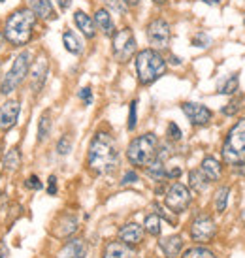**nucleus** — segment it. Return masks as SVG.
I'll return each mask as SVG.
<instances>
[{"label": "nucleus", "mask_w": 245, "mask_h": 258, "mask_svg": "<svg viewBox=\"0 0 245 258\" xmlns=\"http://www.w3.org/2000/svg\"><path fill=\"white\" fill-rule=\"evenodd\" d=\"M239 104H241V100H232L230 104L226 106V108H223V113H224V115H228V117H232V115H236V113H238V109L241 108Z\"/></svg>", "instance_id": "37"}, {"label": "nucleus", "mask_w": 245, "mask_h": 258, "mask_svg": "<svg viewBox=\"0 0 245 258\" xmlns=\"http://www.w3.org/2000/svg\"><path fill=\"white\" fill-rule=\"evenodd\" d=\"M27 2H29L30 10H32L40 19L53 21V19L57 17L55 10H53V4H51V0H27Z\"/></svg>", "instance_id": "19"}, {"label": "nucleus", "mask_w": 245, "mask_h": 258, "mask_svg": "<svg viewBox=\"0 0 245 258\" xmlns=\"http://www.w3.org/2000/svg\"><path fill=\"white\" fill-rule=\"evenodd\" d=\"M223 158L228 164H238L245 160V117L239 119L226 134L223 144Z\"/></svg>", "instance_id": "5"}, {"label": "nucleus", "mask_w": 245, "mask_h": 258, "mask_svg": "<svg viewBox=\"0 0 245 258\" xmlns=\"http://www.w3.org/2000/svg\"><path fill=\"white\" fill-rule=\"evenodd\" d=\"M189 181H191V188L196 192H204L208 188V177L202 173V170H193L189 173Z\"/></svg>", "instance_id": "25"}, {"label": "nucleus", "mask_w": 245, "mask_h": 258, "mask_svg": "<svg viewBox=\"0 0 245 258\" xmlns=\"http://www.w3.org/2000/svg\"><path fill=\"white\" fill-rule=\"evenodd\" d=\"M119 239L129 245H138L144 239V226H140L136 222H129L119 230Z\"/></svg>", "instance_id": "16"}, {"label": "nucleus", "mask_w": 245, "mask_h": 258, "mask_svg": "<svg viewBox=\"0 0 245 258\" xmlns=\"http://www.w3.org/2000/svg\"><path fill=\"white\" fill-rule=\"evenodd\" d=\"M70 151H72V140L68 136H63L57 144V153L58 155H68Z\"/></svg>", "instance_id": "33"}, {"label": "nucleus", "mask_w": 245, "mask_h": 258, "mask_svg": "<svg viewBox=\"0 0 245 258\" xmlns=\"http://www.w3.org/2000/svg\"><path fill=\"white\" fill-rule=\"evenodd\" d=\"M200 170L202 173L208 177L209 183H213V181H219L221 179V162L213 157H206L202 160V166H200Z\"/></svg>", "instance_id": "21"}, {"label": "nucleus", "mask_w": 245, "mask_h": 258, "mask_svg": "<svg viewBox=\"0 0 245 258\" xmlns=\"http://www.w3.org/2000/svg\"><path fill=\"white\" fill-rule=\"evenodd\" d=\"M122 2H125V4H127V8H136L138 4H140V0H122Z\"/></svg>", "instance_id": "45"}, {"label": "nucleus", "mask_w": 245, "mask_h": 258, "mask_svg": "<svg viewBox=\"0 0 245 258\" xmlns=\"http://www.w3.org/2000/svg\"><path fill=\"white\" fill-rule=\"evenodd\" d=\"M111 49H113V57L119 62H129L130 58L136 55V38L132 29L125 27V29L117 30L111 40Z\"/></svg>", "instance_id": "7"}, {"label": "nucleus", "mask_w": 245, "mask_h": 258, "mask_svg": "<svg viewBox=\"0 0 245 258\" xmlns=\"http://www.w3.org/2000/svg\"><path fill=\"white\" fill-rule=\"evenodd\" d=\"M228 194H230V188L228 186H223V188H219L215 194V209L217 213H223L224 209H226V204H228Z\"/></svg>", "instance_id": "30"}, {"label": "nucleus", "mask_w": 245, "mask_h": 258, "mask_svg": "<svg viewBox=\"0 0 245 258\" xmlns=\"http://www.w3.org/2000/svg\"><path fill=\"white\" fill-rule=\"evenodd\" d=\"M104 4L111 10V12H115V14L122 15L127 12V4L122 2V0H104Z\"/></svg>", "instance_id": "32"}, {"label": "nucleus", "mask_w": 245, "mask_h": 258, "mask_svg": "<svg viewBox=\"0 0 245 258\" xmlns=\"http://www.w3.org/2000/svg\"><path fill=\"white\" fill-rule=\"evenodd\" d=\"M136 74L142 85H151L166 74V60L157 49H142L136 53Z\"/></svg>", "instance_id": "3"}, {"label": "nucleus", "mask_w": 245, "mask_h": 258, "mask_svg": "<svg viewBox=\"0 0 245 258\" xmlns=\"http://www.w3.org/2000/svg\"><path fill=\"white\" fill-rule=\"evenodd\" d=\"M147 175L155 181H162L166 179V166H164V160H160V158H155L151 164L147 166Z\"/></svg>", "instance_id": "26"}, {"label": "nucleus", "mask_w": 245, "mask_h": 258, "mask_svg": "<svg viewBox=\"0 0 245 258\" xmlns=\"http://www.w3.org/2000/svg\"><path fill=\"white\" fill-rule=\"evenodd\" d=\"M80 98L83 100V104H85V106H89V104L93 102V93H91V89H89V87H83V89H81Z\"/></svg>", "instance_id": "39"}, {"label": "nucleus", "mask_w": 245, "mask_h": 258, "mask_svg": "<svg viewBox=\"0 0 245 258\" xmlns=\"http://www.w3.org/2000/svg\"><path fill=\"white\" fill-rule=\"evenodd\" d=\"M236 168H234V172L238 173V175H245V160L243 162H238V164H234Z\"/></svg>", "instance_id": "42"}, {"label": "nucleus", "mask_w": 245, "mask_h": 258, "mask_svg": "<svg viewBox=\"0 0 245 258\" xmlns=\"http://www.w3.org/2000/svg\"><path fill=\"white\" fill-rule=\"evenodd\" d=\"M239 87V78L238 74H230L228 78L224 79L223 83H221V87H219V93L223 94H234L236 91H238Z\"/></svg>", "instance_id": "29"}, {"label": "nucleus", "mask_w": 245, "mask_h": 258, "mask_svg": "<svg viewBox=\"0 0 245 258\" xmlns=\"http://www.w3.org/2000/svg\"><path fill=\"white\" fill-rule=\"evenodd\" d=\"M159 247L162 249L168 258H175L179 256L181 249H183V239L179 236H170V237H164V239H160L159 241Z\"/></svg>", "instance_id": "20"}, {"label": "nucleus", "mask_w": 245, "mask_h": 258, "mask_svg": "<svg viewBox=\"0 0 245 258\" xmlns=\"http://www.w3.org/2000/svg\"><path fill=\"white\" fill-rule=\"evenodd\" d=\"M202 2H206V4H209V6H215V4H219L221 0H202Z\"/></svg>", "instance_id": "46"}, {"label": "nucleus", "mask_w": 245, "mask_h": 258, "mask_svg": "<svg viewBox=\"0 0 245 258\" xmlns=\"http://www.w3.org/2000/svg\"><path fill=\"white\" fill-rule=\"evenodd\" d=\"M157 153H159V138L149 132L130 142L127 149V158L132 166L147 168L157 158Z\"/></svg>", "instance_id": "4"}, {"label": "nucleus", "mask_w": 245, "mask_h": 258, "mask_svg": "<svg viewBox=\"0 0 245 258\" xmlns=\"http://www.w3.org/2000/svg\"><path fill=\"white\" fill-rule=\"evenodd\" d=\"M63 43H65V49L68 53H72V55H81V51H83L80 38L76 36V32H72V30L68 29L63 32Z\"/></svg>", "instance_id": "22"}, {"label": "nucleus", "mask_w": 245, "mask_h": 258, "mask_svg": "<svg viewBox=\"0 0 245 258\" xmlns=\"http://www.w3.org/2000/svg\"><path fill=\"white\" fill-rule=\"evenodd\" d=\"M144 230L147 234H151V236H159L160 230H162V221H160L159 213H151V215L145 217Z\"/></svg>", "instance_id": "27"}, {"label": "nucleus", "mask_w": 245, "mask_h": 258, "mask_svg": "<svg viewBox=\"0 0 245 258\" xmlns=\"http://www.w3.org/2000/svg\"><path fill=\"white\" fill-rule=\"evenodd\" d=\"M145 34L147 40L151 43L153 49H166L170 45V38H172V29H170V23L162 19V17H155L149 21V25L145 27Z\"/></svg>", "instance_id": "8"}, {"label": "nucleus", "mask_w": 245, "mask_h": 258, "mask_svg": "<svg viewBox=\"0 0 245 258\" xmlns=\"http://www.w3.org/2000/svg\"><path fill=\"white\" fill-rule=\"evenodd\" d=\"M243 25H245V19H243Z\"/></svg>", "instance_id": "49"}, {"label": "nucleus", "mask_w": 245, "mask_h": 258, "mask_svg": "<svg viewBox=\"0 0 245 258\" xmlns=\"http://www.w3.org/2000/svg\"><path fill=\"white\" fill-rule=\"evenodd\" d=\"M60 222H63V230H58L55 236H58V237H68V236H72L74 232L78 230V221H76L74 217L66 215V217H63V219H60Z\"/></svg>", "instance_id": "28"}, {"label": "nucleus", "mask_w": 245, "mask_h": 258, "mask_svg": "<svg viewBox=\"0 0 245 258\" xmlns=\"http://www.w3.org/2000/svg\"><path fill=\"white\" fill-rule=\"evenodd\" d=\"M2 42H4V34L0 32V49H2Z\"/></svg>", "instance_id": "47"}, {"label": "nucleus", "mask_w": 245, "mask_h": 258, "mask_svg": "<svg viewBox=\"0 0 245 258\" xmlns=\"http://www.w3.org/2000/svg\"><path fill=\"white\" fill-rule=\"evenodd\" d=\"M209 42H211V40H209L206 34H202V32L193 38V45H196V47H208Z\"/></svg>", "instance_id": "38"}, {"label": "nucleus", "mask_w": 245, "mask_h": 258, "mask_svg": "<svg viewBox=\"0 0 245 258\" xmlns=\"http://www.w3.org/2000/svg\"><path fill=\"white\" fill-rule=\"evenodd\" d=\"M87 160L91 170L100 175H108L113 172L119 166V149L113 136L108 132H98L89 145Z\"/></svg>", "instance_id": "1"}, {"label": "nucleus", "mask_w": 245, "mask_h": 258, "mask_svg": "<svg viewBox=\"0 0 245 258\" xmlns=\"http://www.w3.org/2000/svg\"><path fill=\"white\" fill-rule=\"evenodd\" d=\"M183 258H215V254L206 247H193V249L185 251Z\"/></svg>", "instance_id": "31"}, {"label": "nucleus", "mask_w": 245, "mask_h": 258, "mask_svg": "<svg viewBox=\"0 0 245 258\" xmlns=\"http://www.w3.org/2000/svg\"><path fill=\"white\" fill-rule=\"evenodd\" d=\"M136 181H138V173L132 172V170H129V172L122 175L121 185H130V183H136Z\"/></svg>", "instance_id": "40"}, {"label": "nucleus", "mask_w": 245, "mask_h": 258, "mask_svg": "<svg viewBox=\"0 0 245 258\" xmlns=\"http://www.w3.org/2000/svg\"><path fill=\"white\" fill-rule=\"evenodd\" d=\"M25 186H27V188H30V190H40V188H42V181H40V177H38V175H30L29 179L25 181Z\"/></svg>", "instance_id": "36"}, {"label": "nucleus", "mask_w": 245, "mask_h": 258, "mask_svg": "<svg viewBox=\"0 0 245 258\" xmlns=\"http://www.w3.org/2000/svg\"><path fill=\"white\" fill-rule=\"evenodd\" d=\"M74 21H76V27L83 32V36L89 38V40H93L96 36V25H94L93 17L91 15H87L85 12H81L78 10L76 14H74Z\"/></svg>", "instance_id": "17"}, {"label": "nucleus", "mask_w": 245, "mask_h": 258, "mask_svg": "<svg viewBox=\"0 0 245 258\" xmlns=\"http://www.w3.org/2000/svg\"><path fill=\"white\" fill-rule=\"evenodd\" d=\"M87 243L83 239H70L68 243L60 249L58 258H85Z\"/></svg>", "instance_id": "18"}, {"label": "nucleus", "mask_w": 245, "mask_h": 258, "mask_svg": "<svg viewBox=\"0 0 245 258\" xmlns=\"http://www.w3.org/2000/svg\"><path fill=\"white\" fill-rule=\"evenodd\" d=\"M38 15L30 8H19L6 19L4 25V40L12 47H23L34 36V27H36Z\"/></svg>", "instance_id": "2"}, {"label": "nucleus", "mask_w": 245, "mask_h": 258, "mask_svg": "<svg viewBox=\"0 0 245 258\" xmlns=\"http://www.w3.org/2000/svg\"><path fill=\"white\" fill-rule=\"evenodd\" d=\"M191 190L183 183H173L168 190H166L164 196V204L168 209H172L173 213H183L185 209L191 206Z\"/></svg>", "instance_id": "9"}, {"label": "nucleus", "mask_w": 245, "mask_h": 258, "mask_svg": "<svg viewBox=\"0 0 245 258\" xmlns=\"http://www.w3.org/2000/svg\"><path fill=\"white\" fill-rule=\"evenodd\" d=\"M93 21H94V25H96V29L100 30L102 34H106V36H113V34H115V25H113V19H111L109 10L98 8V10L94 12Z\"/></svg>", "instance_id": "15"}, {"label": "nucleus", "mask_w": 245, "mask_h": 258, "mask_svg": "<svg viewBox=\"0 0 245 258\" xmlns=\"http://www.w3.org/2000/svg\"><path fill=\"white\" fill-rule=\"evenodd\" d=\"M49 183H47V192H49V196H55L57 194V177L55 175H49Z\"/></svg>", "instance_id": "41"}, {"label": "nucleus", "mask_w": 245, "mask_h": 258, "mask_svg": "<svg viewBox=\"0 0 245 258\" xmlns=\"http://www.w3.org/2000/svg\"><path fill=\"white\" fill-rule=\"evenodd\" d=\"M104 258H136V251L125 241H109L104 249Z\"/></svg>", "instance_id": "14"}, {"label": "nucleus", "mask_w": 245, "mask_h": 258, "mask_svg": "<svg viewBox=\"0 0 245 258\" xmlns=\"http://www.w3.org/2000/svg\"><path fill=\"white\" fill-rule=\"evenodd\" d=\"M166 136L170 138L172 142H179L181 140V128L175 124V122H170V124H168V132H166Z\"/></svg>", "instance_id": "35"}, {"label": "nucleus", "mask_w": 245, "mask_h": 258, "mask_svg": "<svg viewBox=\"0 0 245 258\" xmlns=\"http://www.w3.org/2000/svg\"><path fill=\"white\" fill-rule=\"evenodd\" d=\"M155 4H166V0H153Z\"/></svg>", "instance_id": "48"}, {"label": "nucleus", "mask_w": 245, "mask_h": 258, "mask_svg": "<svg viewBox=\"0 0 245 258\" xmlns=\"http://www.w3.org/2000/svg\"><path fill=\"white\" fill-rule=\"evenodd\" d=\"M2 164H4V170H6V172H15V170L21 166V151L17 149V147H12V149L6 153Z\"/></svg>", "instance_id": "24"}, {"label": "nucleus", "mask_w": 245, "mask_h": 258, "mask_svg": "<svg viewBox=\"0 0 245 258\" xmlns=\"http://www.w3.org/2000/svg\"><path fill=\"white\" fill-rule=\"evenodd\" d=\"M183 113L187 115V119L191 121L193 126H204L211 121V109L206 108L204 104H198V102H185L183 106Z\"/></svg>", "instance_id": "11"}, {"label": "nucleus", "mask_w": 245, "mask_h": 258, "mask_svg": "<svg viewBox=\"0 0 245 258\" xmlns=\"http://www.w3.org/2000/svg\"><path fill=\"white\" fill-rule=\"evenodd\" d=\"M8 245L6 241H0V258H8Z\"/></svg>", "instance_id": "43"}, {"label": "nucleus", "mask_w": 245, "mask_h": 258, "mask_svg": "<svg viewBox=\"0 0 245 258\" xmlns=\"http://www.w3.org/2000/svg\"><path fill=\"white\" fill-rule=\"evenodd\" d=\"M215 222L209 215H200L193 221V226H191V237L198 241V243H206V241H211L213 236H215Z\"/></svg>", "instance_id": "10"}, {"label": "nucleus", "mask_w": 245, "mask_h": 258, "mask_svg": "<svg viewBox=\"0 0 245 258\" xmlns=\"http://www.w3.org/2000/svg\"><path fill=\"white\" fill-rule=\"evenodd\" d=\"M136 109H138V102L132 100V102H130V109H129V124H127V128H129V130L136 128V119H138Z\"/></svg>", "instance_id": "34"}, {"label": "nucleus", "mask_w": 245, "mask_h": 258, "mask_svg": "<svg viewBox=\"0 0 245 258\" xmlns=\"http://www.w3.org/2000/svg\"><path fill=\"white\" fill-rule=\"evenodd\" d=\"M19 111H21V106L17 100H6L0 106V130L2 132L14 128L17 117H19Z\"/></svg>", "instance_id": "12"}, {"label": "nucleus", "mask_w": 245, "mask_h": 258, "mask_svg": "<svg viewBox=\"0 0 245 258\" xmlns=\"http://www.w3.org/2000/svg\"><path fill=\"white\" fill-rule=\"evenodd\" d=\"M57 4L60 10H68L70 8V4H72V0H57Z\"/></svg>", "instance_id": "44"}, {"label": "nucleus", "mask_w": 245, "mask_h": 258, "mask_svg": "<svg viewBox=\"0 0 245 258\" xmlns=\"http://www.w3.org/2000/svg\"><path fill=\"white\" fill-rule=\"evenodd\" d=\"M47 72H49V64H47V58L40 57L36 60V64L30 72V79H32V91L34 93H40L42 91L43 83L47 79Z\"/></svg>", "instance_id": "13"}, {"label": "nucleus", "mask_w": 245, "mask_h": 258, "mask_svg": "<svg viewBox=\"0 0 245 258\" xmlns=\"http://www.w3.org/2000/svg\"><path fill=\"white\" fill-rule=\"evenodd\" d=\"M51 126H53V122H51V111L49 109H45L40 117V122H38V142H45L51 134Z\"/></svg>", "instance_id": "23"}, {"label": "nucleus", "mask_w": 245, "mask_h": 258, "mask_svg": "<svg viewBox=\"0 0 245 258\" xmlns=\"http://www.w3.org/2000/svg\"><path fill=\"white\" fill-rule=\"evenodd\" d=\"M30 58H32V55H30L29 51H21V53L15 57L14 64L10 68V72L4 76L2 83H0V93L2 94L14 93L15 89L27 79L29 70H30Z\"/></svg>", "instance_id": "6"}]
</instances>
